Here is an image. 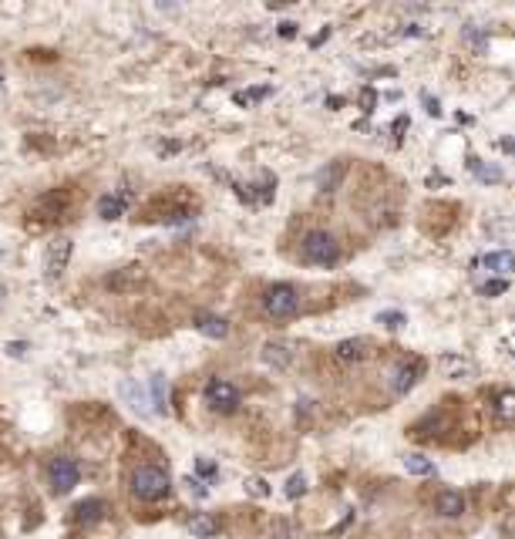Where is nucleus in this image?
<instances>
[{
	"label": "nucleus",
	"mask_w": 515,
	"mask_h": 539,
	"mask_svg": "<svg viewBox=\"0 0 515 539\" xmlns=\"http://www.w3.org/2000/svg\"><path fill=\"white\" fill-rule=\"evenodd\" d=\"M438 364L448 378H454V381H469V378H475V371H478L465 354H445Z\"/></svg>",
	"instance_id": "9b49d317"
},
{
	"label": "nucleus",
	"mask_w": 515,
	"mask_h": 539,
	"mask_svg": "<svg viewBox=\"0 0 515 539\" xmlns=\"http://www.w3.org/2000/svg\"><path fill=\"white\" fill-rule=\"evenodd\" d=\"M287 499H300V495H306V476L303 472H293V476L287 478Z\"/></svg>",
	"instance_id": "b1692460"
},
{
	"label": "nucleus",
	"mask_w": 515,
	"mask_h": 539,
	"mask_svg": "<svg viewBox=\"0 0 515 539\" xmlns=\"http://www.w3.org/2000/svg\"><path fill=\"white\" fill-rule=\"evenodd\" d=\"M280 37H297V24H293V20H283V24H280Z\"/></svg>",
	"instance_id": "7c9ffc66"
},
{
	"label": "nucleus",
	"mask_w": 515,
	"mask_h": 539,
	"mask_svg": "<svg viewBox=\"0 0 515 539\" xmlns=\"http://www.w3.org/2000/svg\"><path fill=\"white\" fill-rule=\"evenodd\" d=\"M300 253L306 263H317V266H333L340 260V243L333 240L327 230H314L303 236L300 243Z\"/></svg>",
	"instance_id": "f257e3e1"
},
{
	"label": "nucleus",
	"mask_w": 515,
	"mask_h": 539,
	"mask_svg": "<svg viewBox=\"0 0 515 539\" xmlns=\"http://www.w3.org/2000/svg\"><path fill=\"white\" fill-rule=\"evenodd\" d=\"M125 206H128V192L101 196V199H98V216H101V219H118V216H125Z\"/></svg>",
	"instance_id": "2eb2a0df"
},
{
	"label": "nucleus",
	"mask_w": 515,
	"mask_h": 539,
	"mask_svg": "<svg viewBox=\"0 0 515 539\" xmlns=\"http://www.w3.org/2000/svg\"><path fill=\"white\" fill-rule=\"evenodd\" d=\"M151 404H155V411H168V404H166V398H168V388H166V378L162 374H155L151 378Z\"/></svg>",
	"instance_id": "412c9836"
},
{
	"label": "nucleus",
	"mask_w": 515,
	"mask_h": 539,
	"mask_svg": "<svg viewBox=\"0 0 515 539\" xmlns=\"http://www.w3.org/2000/svg\"><path fill=\"white\" fill-rule=\"evenodd\" d=\"M361 105H364V111H374V105H378V92H374V88H364Z\"/></svg>",
	"instance_id": "c85d7f7f"
},
{
	"label": "nucleus",
	"mask_w": 515,
	"mask_h": 539,
	"mask_svg": "<svg viewBox=\"0 0 515 539\" xmlns=\"http://www.w3.org/2000/svg\"><path fill=\"white\" fill-rule=\"evenodd\" d=\"M424 105H428V115H435V118L441 115V105L435 101V98H424Z\"/></svg>",
	"instance_id": "72a5a7b5"
},
{
	"label": "nucleus",
	"mask_w": 515,
	"mask_h": 539,
	"mask_svg": "<svg viewBox=\"0 0 515 539\" xmlns=\"http://www.w3.org/2000/svg\"><path fill=\"white\" fill-rule=\"evenodd\" d=\"M196 330L199 334H206V337H212V340H223L229 334V323L223 321V317H216V314H199Z\"/></svg>",
	"instance_id": "4468645a"
},
{
	"label": "nucleus",
	"mask_w": 515,
	"mask_h": 539,
	"mask_svg": "<svg viewBox=\"0 0 515 539\" xmlns=\"http://www.w3.org/2000/svg\"><path fill=\"white\" fill-rule=\"evenodd\" d=\"M202 398H206V404H209L212 411H219V415H232V411L240 408V391L229 385V381H219V378L206 385Z\"/></svg>",
	"instance_id": "20e7f679"
},
{
	"label": "nucleus",
	"mask_w": 515,
	"mask_h": 539,
	"mask_svg": "<svg viewBox=\"0 0 515 539\" xmlns=\"http://www.w3.org/2000/svg\"><path fill=\"white\" fill-rule=\"evenodd\" d=\"M495 418L502 425H515V391H502L495 398Z\"/></svg>",
	"instance_id": "aec40b11"
},
{
	"label": "nucleus",
	"mask_w": 515,
	"mask_h": 539,
	"mask_svg": "<svg viewBox=\"0 0 515 539\" xmlns=\"http://www.w3.org/2000/svg\"><path fill=\"white\" fill-rule=\"evenodd\" d=\"M499 145H502V149H505V152H512V155H515V142H509V139H502Z\"/></svg>",
	"instance_id": "e433bc0d"
},
{
	"label": "nucleus",
	"mask_w": 515,
	"mask_h": 539,
	"mask_svg": "<svg viewBox=\"0 0 515 539\" xmlns=\"http://www.w3.org/2000/svg\"><path fill=\"white\" fill-rule=\"evenodd\" d=\"M246 492L256 495V499H266L270 495V482L266 478H246Z\"/></svg>",
	"instance_id": "bb28decb"
},
{
	"label": "nucleus",
	"mask_w": 515,
	"mask_h": 539,
	"mask_svg": "<svg viewBox=\"0 0 515 539\" xmlns=\"http://www.w3.org/2000/svg\"><path fill=\"white\" fill-rule=\"evenodd\" d=\"M266 94H270V88H246V92L232 94V101H236V105H242V108H249V105H256V101H263Z\"/></svg>",
	"instance_id": "5701e85b"
},
{
	"label": "nucleus",
	"mask_w": 515,
	"mask_h": 539,
	"mask_svg": "<svg viewBox=\"0 0 515 539\" xmlns=\"http://www.w3.org/2000/svg\"><path fill=\"white\" fill-rule=\"evenodd\" d=\"M185 485H189V492H196V495H206V489H202V482H199V478H185Z\"/></svg>",
	"instance_id": "473e14b6"
},
{
	"label": "nucleus",
	"mask_w": 515,
	"mask_h": 539,
	"mask_svg": "<svg viewBox=\"0 0 515 539\" xmlns=\"http://www.w3.org/2000/svg\"><path fill=\"white\" fill-rule=\"evenodd\" d=\"M404 469H408L411 476L418 478H431L438 469H435V462L431 459H424V455H418V452H411V455H404Z\"/></svg>",
	"instance_id": "6ab92c4d"
},
{
	"label": "nucleus",
	"mask_w": 515,
	"mask_h": 539,
	"mask_svg": "<svg viewBox=\"0 0 515 539\" xmlns=\"http://www.w3.org/2000/svg\"><path fill=\"white\" fill-rule=\"evenodd\" d=\"M297 307H300V297H297V290H293L290 283H273L270 290L263 293V310H266L270 317H276V321L293 317Z\"/></svg>",
	"instance_id": "7ed1b4c3"
},
{
	"label": "nucleus",
	"mask_w": 515,
	"mask_h": 539,
	"mask_svg": "<svg viewBox=\"0 0 515 539\" xmlns=\"http://www.w3.org/2000/svg\"><path fill=\"white\" fill-rule=\"evenodd\" d=\"M0 297H4V290H0Z\"/></svg>",
	"instance_id": "58836bf2"
},
{
	"label": "nucleus",
	"mask_w": 515,
	"mask_h": 539,
	"mask_svg": "<svg viewBox=\"0 0 515 539\" xmlns=\"http://www.w3.org/2000/svg\"><path fill=\"white\" fill-rule=\"evenodd\" d=\"M68 260H71V240H54L47 247V256H44V270L51 280H58L64 270H68Z\"/></svg>",
	"instance_id": "0eeeda50"
},
{
	"label": "nucleus",
	"mask_w": 515,
	"mask_h": 539,
	"mask_svg": "<svg viewBox=\"0 0 515 539\" xmlns=\"http://www.w3.org/2000/svg\"><path fill=\"white\" fill-rule=\"evenodd\" d=\"M168 472L159 469V465H138L135 476H132V492L142 499V502H155L168 492Z\"/></svg>",
	"instance_id": "f03ea898"
},
{
	"label": "nucleus",
	"mask_w": 515,
	"mask_h": 539,
	"mask_svg": "<svg viewBox=\"0 0 515 539\" xmlns=\"http://www.w3.org/2000/svg\"><path fill=\"white\" fill-rule=\"evenodd\" d=\"M333 357L344 361V364H354V361H367L371 357V340L367 337H347L333 347Z\"/></svg>",
	"instance_id": "1a4fd4ad"
},
{
	"label": "nucleus",
	"mask_w": 515,
	"mask_h": 539,
	"mask_svg": "<svg viewBox=\"0 0 515 539\" xmlns=\"http://www.w3.org/2000/svg\"><path fill=\"white\" fill-rule=\"evenodd\" d=\"M121 395H125V398L132 401V408H135V411H142V415H149V408H145L149 401H145V395H142V391H135V381H121Z\"/></svg>",
	"instance_id": "4be33fe9"
},
{
	"label": "nucleus",
	"mask_w": 515,
	"mask_h": 539,
	"mask_svg": "<svg viewBox=\"0 0 515 539\" xmlns=\"http://www.w3.org/2000/svg\"><path fill=\"white\" fill-rule=\"evenodd\" d=\"M505 290H509V280H502V277L488 280V283H478V293L482 297H502Z\"/></svg>",
	"instance_id": "393cba45"
},
{
	"label": "nucleus",
	"mask_w": 515,
	"mask_h": 539,
	"mask_svg": "<svg viewBox=\"0 0 515 539\" xmlns=\"http://www.w3.org/2000/svg\"><path fill=\"white\" fill-rule=\"evenodd\" d=\"M7 351H11V354H14V357H20V354H24V351H27V344H11Z\"/></svg>",
	"instance_id": "f704fd0d"
},
{
	"label": "nucleus",
	"mask_w": 515,
	"mask_h": 539,
	"mask_svg": "<svg viewBox=\"0 0 515 539\" xmlns=\"http://www.w3.org/2000/svg\"><path fill=\"white\" fill-rule=\"evenodd\" d=\"M105 499H85V502H77L75 506V519L77 523H98L101 516H105Z\"/></svg>",
	"instance_id": "f3484780"
},
{
	"label": "nucleus",
	"mask_w": 515,
	"mask_h": 539,
	"mask_svg": "<svg viewBox=\"0 0 515 539\" xmlns=\"http://www.w3.org/2000/svg\"><path fill=\"white\" fill-rule=\"evenodd\" d=\"M196 469H199V476H216V465H212L209 459H199Z\"/></svg>",
	"instance_id": "c756f323"
},
{
	"label": "nucleus",
	"mask_w": 515,
	"mask_h": 539,
	"mask_svg": "<svg viewBox=\"0 0 515 539\" xmlns=\"http://www.w3.org/2000/svg\"><path fill=\"white\" fill-rule=\"evenodd\" d=\"M469 172H471V175H475V179H482V182H488V185L502 182V169H499V166L485 162V159H478V155H471V159H469Z\"/></svg>",
	"instance_id": "dca6fc26"
},
{
	"label": "nucleus",
	"mask_w": 515,
	"mask_h": 539,
	"mask_svg": "<svg viewBox=\"0 0 515 539\" xmlns=\"http://www.w3.org/2000/svg\"><path fill=\"white\" fill-rule=\"evenodd\" d=\"M189 533H192V536H199V539H212L216 533H219V523L212 519L209 512H196V516L189 519Z\"/></svg>",
	"instance_id": "a211bd4d"
},
{
	"label": "nucleus",
	"mask_w": 515,
	"mask_h": 539,
	"mask_svg": "<svg viewBox=\"0 0 515 539\" xmlns=\"http://www.w3.org/2000/svg\"><path fill=\"white\" fill-rule=\"evenodd\" d=\"M340 175H344V166L337 162V166H333L330 172H323V175H320V189H323V192H330L333 185H337V179H340Z\"/></svg>",
	"instance_id": "cd10ccee"
},
{
	"label": "nucleus",
	"mask_w": 515,
	"mask_h": 539,
	"mask_svg": "<svg viewBox=\"0 0 515 539\" xmlns=\"http://www.w3.org/2000/svg\"><path fill=\"white\" fill-rule=\"evenodd\" d=\"M47 476H51V489L58 495H68L71 489L77 485V478H81V469H77L75 459H64V455H58L54 462H51V469H47Z\"/></svg>",
	"instance_id": "39448f33"
},
{
	"label": "nucleus",
	"mask_w": 515,
	"mask_h": 539,
	"mask_svg": "<svg viewBox=\"0 0 515 539\" xmlns=\"http://www.w3.org/2000/svg\"><path fill=\"white\" fill-rule=\"evenodd\" d=\"M105 283H108V290H115V293H132V290H138V287L145 283V266H138V263H128V266L115 270V273H111Z\"/></svg>",
	"instance_id": "423d86ee"
},
{
	"label": "nucleus",
	"mask_w": 515,
	"mask_h": 539,
	"mask_svg": "<svg viewBox=\"0 0 515 539\" xmlns=\"http://www.w3.org/2000/svg\"><path fill=\"white\" fill-rule=\"evenodd\" d=\"M378 323L397 330V327H404V314H401V310H384V314H378Z\"/></svg>",
	"instance_id": "a878e982"
},
{
	"label": "nucleus",
	"mask_w": 515,
	"mask_h": 539,
	"mask_svg": "<svg viewBox=\"0 0 515 539\" xmlns=\"http://www.w3.org/2000/svg\"><path fill=\"white\" fill-rule=\"evenodd\" d=\"M263 361H266L270 368L283 371V368L293 364V347H290V344H280V340H270V344L263 347Z\"/></svg>",
	"instance_id": "ddd939ff"
},
{
	"label": "nucleus",
	"mask_w": 515,
	"mask_h": 539,
	"mask_svg": "<svg viewBox=\"0 0 515 539\" xmlns=\"http://www.w3.org/2000/svg\"><path fill=\"white\" fill-rule=\"evenodd\" d=\"M0 85H4V68H0Z\"/></svg>",
	"instance_id": "4c0bfd02"
},
{
	"label": "nucleus",
	"mask_w": 515,
	"mask_h": 539,
	"mask_svg": "<svg viewBox=\"0 0 515 539\" xmlns=\"http://www.w3.org/2000/svg\"><path fill=\"white\" fill-rule=\"evenodd\" d=\"M327 37H330V27H327V31H320V34H317V37H314V41H310V44L317 47V44H323V41H327Z\"/></svg>",
	"instance_id": "c9c22d12"
},
{
	"label": "nucleus",
	"mask_w": 515,
	"mask_h": 539,
	"mask_svg": "<svg viewBox=\"0 0 515 539\" xmlns=\"http://www.w3.org/2000/svg\"><path fill=\"white\" fill-rule=\"evenodd\" d=\"M485 266V270H492L495 277H509V273H515V253L512 249H495V253H485L482 260H478Z\"/></svg>",
	"instance_id": "9d476101"
},
{
	"label": "nucleus",
	"mask_w": 515,
	"mask_h": 539,
	"mask_svg": "<svg viewBox=\"0 0 515 539\" xmlns=\"http://www.w3.org/2000/svg\"><path fill=\"white\" fill-rule=\"evenodd\" d=\"M435 512L445 516V519H458V516L465 512V495L458 492V489H445V492H438V499H435Z\"/></svg>",
	"instance_id": "f8f14e48"
},
{
	"label": "nucleus",
	"mask_w": 515,
	"mask_h": 539,
	"mask_svg": "<svg viewBox=\"0 0 515 539\" xmlns=\"http://www.w3.org/2000/svg\"><path fill=\"white\" fill-rule=\"evenodd\" d=\"M418 378H421V364L418 361H404V364H397L391 371V391L394 395H408L411 388L418 385Z\"/></svg>",
	"instance_id": "6e6552de"
},
{
	"label": "nucleus",
	"mask_w": 515,
	"mask_h": 539,
	"mask_svg": "<svg viewBox=\"0 0 515 539\" xmlns=\"http://www.w3.org/2000/svg\"><path fill=\"white\" fill-rule=\"evenodd\" d=\"M465 41H469V44H478V47H485V37L478 31H471V27H465Z\"/></svg>",
	"instance_id": "2f4dec72"
}]
</instances>
